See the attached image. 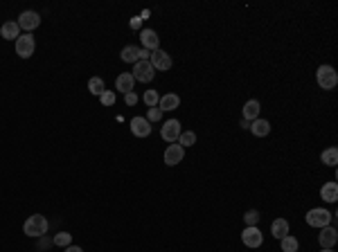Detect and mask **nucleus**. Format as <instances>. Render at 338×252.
Returning <instances> with one entry per match:
<instances>
[{
	"label": "nucleus",
	"instance_id": "nucleus-1",
	"mask_svg": "<svg viewBox=\"0 0 338 252\" xmlns=\"http://www.w3.org/2000/svg\"><path fill=\"white\" fill-rule=\"evenodd\" d=\"M23 232L27 234V236H36V239H41V236H45V232H48V218L41 216V214L30 216L23 225Z\"/></svg>",
	"mask_w": 338,
	"mask_h": 252
},
{
	"label": "nucleus",
	"instance_id": "nucleus-2",
	"mask_svg": "<svg viewBox=\"0 0 338 252\" xmlns=\"http://www.w3.org/2000/svg\"><path fill=\"white\" fill-rule=\"evenodd\" d=\"M316 81L322 90H334L338 84V74L332 66H320L318 72H316Z\"/></svg>",
	"mask_w": 338,
	"mask_h": 252
},
{
	"label": "nucleus",
	"instance_id": "nucleus-3",
	"mask_svg": "<svg viewBox=\"0 0 338 252\" xmlns=\"http://www.w3.org/2000/svg\"><path fill=\"white\" fill-rule=\"evenodd\" d=\"M304 218H307V225H311V228H318V230L327 228V225L332 223V214H329L325 207H314V209H309Z\"/></svg>",
	"mask_w": 338,
	"mask_h": 252
},
{
	"label": "nucleus",
	"instance_id": "nucleus-4",
	"mask_svg": "<svg viewBox=\"0 0 338 252\" xmlns=\"http://www.w3.org/2000/svg\"><path fill=\"white\" fill-rule=\"evenodd\" d=\"M34 50H36V41H34L32 34H20V36L16 38V54H18L20 59H30V56L34 54Z\"/></svg>",
	"mask_w": 338,
	"mask_h": 252
},
{
	"label": "nucleus",
	"instance_id": "nucleus-5",
	"mask_svg": "<svg viewBox=\"0 0 338 252\" xmlns=\"http://www.w3.org/2000/svg\"><path fill=\"white\" fill-rule=\"evenodd\" d=\"M180 122L178 119H167L165 124H162V129H160V137L165 142H169V144H176L180 137Z\"/></svg>",
	"mask_w": 338,
	"mask_h": 252
},
{
	"label": "nucleus",
	"instance_id": "nucleus-6",
	"mask_svg": "<svg viewBox=\"0 0 338 252\" xmlns=\"http://www.w3.org/2000/svg\"><path fill=\"white\" fill-rule=\"evenodd\" d=\"M133 79L135 81H142V84H149V81L154 79V74H156V70H154V66L149 61H138V63H133Z\"/></svg>",
	"mask_w": 338,
	"mask_h": 252
},
{
	"label": "nucleus",
	"instance_id": "nucleus-7",
	"mask_svg": "<svg viewBox=\"0 0 338 252\" xmlns=\"http://www.w3.org/2000/svg\"><path fill=\"white\" fill-rule=\"evenodd\" d=\"M149 63H151V66H154V70H169L172 68V56L167 54L165 50H154V52H151V59H149Z\"/></svg>",
	"mask_w": 338,
	"mask_h": 252
},
{
	"label": "nucleus",
	"instance_id": "nucleus-8",
	"mask_svg": "<svg viewBox=\"0 0 338 252\" xmlns=\"http://www.w3.org/2000/svg\"><path fill=\"white\" fill-rule=\"evenodd\" d=\"M336 241H338V232L336 228H332V225H327V228L320 230L318 234V243L322 250H332L334 246H336Z\"/></svg>",
	"mask_w": 338,
	"mask_h": 252
},
{
	"label": "nucleus",
	"instance_id": "nucleus-9",
	"mask_svg": "<svg viewBox=\"0 0 338 252\" xmlns=\"http://www.w3.org/2000/svg\"><path fill=\"white\" fill-rule=\"evenodd\" d=\"M38 25H41V16H38L36 12H23L18 16V27L20 30H25L27 34L36 30Z\"/></svg>",
	"mask_w": 338,
	"mask_h": 252
},
{
	"label": "nucleus",
	"instance_id": "nucleus-10",
	"mask_svg": "<svg viewBox=\"0 0 338 252\" xmlns=\"http://www.w3.org/2000/svg\"><path fill=\"white\" fill-rule=\"evenodd\" d=\"M183 158H185V149L180 147V144H169V147L165 149V165L176 167L183 162Z\"/></svg>",
	"mask_w": 338,
	"mask_h": 252
},
{
	"label": "nucleus",
	"instance_id": "nucleus-11",
	"mask_svg": "<svg viewBox=\"0 0 338 252\" xmlns=\"http://www.w3.org/2000/svg\"><path fill=\"white\" fill-rule=\"evenodd\" d=\"M241 241H244V246L246 248H259L262 246V241H264V236H262L259 228H246L244 232H241Z\"/></svg>",
	"mask_w": 338,
	"mask_h": 252
},
{
	"label": "nucleus",
	"instance_id": "nucleus-12",
	"mask_svg": "<svg viewBox=\"0 0 338 252\" xmlns=\"http://www.w3.org/2000/svg\"><path fill=\"white\" fill-rule=\"evenodd\" d=\"M131 133H133L135 137H147L149 133H151V124L147 122V117H133L131 119Z\"/></svg>",
	"mask_w": 338,
	"mask_h": 252
},
{
	"label": "nucleus",
	"instance_id": "nucleus-13",
	"mask_svg": "<svg viewBox=\"0 0 338 252\" xmlns=\"http://www.w3.org/2000/svg\"><path fill=\"white\" fill-rule=\"evenodd\" d=\"M140 41H142V48L149 50V52L158 50V45H160V38H158V34H156L154 30H142L140 32Z\"/></svg>",
	"mask_w": 338,
	"mask_h": 252
},
{
	"label": "nucleus",
	"instance_id": "nucleus-14",
	"mask_svg": "<svg viewBox=\"0 0 338 252\" xmlns=\"http://www.w3.org/2000/svg\"><path fill=\"white\" fill-rule=\"evenodd\" d=\"M178 106H180V97L176 95V92H167V95H162V97L158 99L160 111H176Z\"/></svg>",
	"mask_w": 338,
	"mask_h": 252
},
{
	"label": "nucleus",
	"instance_id": "nucleus-15",
	"mask_svg": "<svg viewBox=\"0 0 338 252\" xmlns=\"http://www.w3.org/2000/svg\"><path fill=\"white\" fill-rule=\"evenodd\" d=\"M0 36L7 38V41H16L20 36V27L16 20H7L2 27H0Z\"/></svg>",
	"mask_w": 338,
	"mask_h": 252
},
{
	"label": "nucleus",
	"instance_id": "nucleus-16",
	"mask_svg": "<svg viewBox=\"0 0 338 252\" xmlns=\"http://www.w3.org/2000/svg\"><path fill=\"white\" fill-rule=\"evenodd\" d=\"M259 111H262V106H259L257 99H248L246 104H244V119H246V122L259 119Z\"/></svg>",
	"mask_w": 338,
	"mask_h": 252
},
{
	"label": "nucleus",
	"instance_id": "nucleus-17",
	"mask_svg": "<svg viewBox=\"0 0 338 252\" xmlns=\"http://www.w3.org/2000/svg\"><path fill=\"white\" fill-rule=\"evenodd\" d=\"M115 86H117V90H122L124 95H126V92H133V86H135L133 74H131V72H122L115 79Z\"/></svg>",
	"mask_w": 338,
	"mask_h": 252
},
{
	"label": "nucleus",
	"instance_id": "nucleus-18",
	"mask_svg": "<svg viewBox=\"0 0 338 252\" xmlns=\"http://www.w3.org/2000/svg\"><path fill=\"white\" fill-rule=\"evenodd\" d=\"M320 198L325 203H336L338 201V185L336 183H325L322 189H320Z\"/></svg>",
	"mask_w": 338,
	"mask_h": 252
},
{
	"label": "nucleus",
	"instance_id": "nucleus-19",
	"mask_svg": "<svg viewBox=\"0 0 338 252\" xmlns=\"http://www.w3.org/2000/svg\"><path fill=\"white\" fill-rule=\"evenodd\" d=\"M270 232H273V236H275V239L282 241L284 236L289 234V221H286V218H275V221H273V225H270Z\"/></svg>",
	"mask_w": 338,
	"mask_h": 252
},
{
	"label": "nucleus",
	"instance_id": "nucleus-20",
	"mask_svg": "<svg viewBox=\"0 0 338 252\" xmlns=\"http://www.w3.org/2000/svg\"><path fill=\"white\" fill-rule=\"evenodd\" d=\"M248 131H252L255 137H266L270 133V124L266 119H255V122H250V129Z\"/></svg>",
	"mask_w": 338,
	"mask_h": 252
},
{
	"label": "nucleus",
	"instance_id": "nucleus-21",
	"mask_svg": "<svg viewBox=\"0 0 338 252\" xmlns=\"http://www.w3.org/2000/svg\"><path fill=\"white\" fill-rule=\"evenodd\" d=\"M320 160L325 162L327 167H336V162H338V149L336 147L325 149V151L320 153Z\"/></svg>",
	"mask_w": 338,
	"mask_h": 252
},
{
	"label": "nucleus",
	"instance_id": "nucleus-22",
	"mask_svg": "<svg viewBox=\"0 0 338 252\" xmlns=\"http://www.w3.org/2000/svg\"><path fill=\"white\" fill-rule=\"evenodd\" d=\"M120 59H122L124 63H138V48H135V45H126V48L122 50Z\"/></svg>",
	"mask_w": 338,
	"mask_h": 252
},
{
	"label": "nucleus",
	"instance_id": "nucleus-23",
	"mask_svg": "<svg viewBox=\"0 0 338 252\" xmlns=\"http://www.w3.org/2000/svg\"><path fill=\"white\" fill-rule=\"evenodd\" d=\"M280 246H282V252H298L300 243H298V239H295V236L286 234V236H284V239L280 241Z\"/></svg>",
	"mask_w": 338,
	"mask_h": 252
},
{
	"label": "nucleus",
	"instance_id": "nucleus-24",
	"mask_svg": "<svg viewBox=\"0 0 338 252\" xmlns=\"http://www.w3.org/2000/svg\"><path fill=\"white\" fill-rule=\"evenodd\" d=\"M88 90H90V95H102V92L106 90V86H104V81L99 79V77H90V81H88Z\"/></svg>",
	"mask_w": 338,
	"mask_h": 252
},
{
	"label": "nucleus",
	"instance_id": "nucleus-25",
	"mask_svg": "<svg viewBox=\"0 0 338 252\" xmlns=\"http://www.w3.org/2000/svg\"><path fill=\"white\" fill-rule=\"evenodd\" d=\"M178 144H180L183 149L194 147V144H196V133H194V131H185V133H180Z\"/></svg>",
	"mask_w": 338,
	"mask_h": 252
},
{
	"label": "nucleus",
	"instance_id": "nucleus-26",
	"mask_svg": "<svg viewBox=\"0 0 338 252\" xmlns=\"http://www.w3.org/2000/svg\"><path fill=\"white\" fill-rule=\"evenodd\" d=\"M244 221H246V228H257L259 212H257V209H248L246 214H244Z\"/></svg>",
	"mask_w": 338,
	"mask_h": 252
},
{
	"label": "nucleus",
	"instance_id": "nucleus-27",
	"mask_svg": "<svg viewBox=\"0 0 338 252\" xmlns=\"http://www.w3.org/2000/svg\"><path fill=\"white\" fill-rule=\"evenodd\" d=\"M54 246H59V248H68L70 243H72V234H68V232H59L54 236V241H52Z\"/></svg>",
	"mask_w": 338,
	"mask_h": 252
},
{
	"label": "nucleus",
	"instance_id": "nucleus-28",
	"mask_svg": "<svg viewBox=\"0 0 338 252\" xmlns=\"http://www.w3.org/2000/svg\"><path fill=\"white\" fill-rule=\"evenodd\" d=\"M144 104L149 106V108H156L158 106V99H160V95H158V90H147L144 92Z\"/></svg>",
	"mask_w": 338,
	"mask_h": 252
},
{
	"label": "nucleus",
	"instance_id": "nucleus-29",
	"mask_svg": "<svg viewBox=\"0 0 338 252\" xmlns=\"http://www.w3.org/2000/svg\"><path fill=\"white\" fill-rule=\"evenodd\" d=\"M99 101H102L104 106H113V104H115V92L104 90L102 95H99Z\"/></svg>",
	"mask_w": 338,
	"mask_h": 252
},
{
	"label": "nucleus",
	"instance_id": "nucleus-30",
	"mask_svg": "<svg viewBox=\"0 0 338 252\" xmlns=\"http://www.w3.org/2000/svg\"><path fill=\"white\" fill-rule=\"evenodd\" d=\"M162 119V111H160L158 106L156 108H149V113H147V122L151 124V122H160Z\"/></svg>",
	"mask_w": 338,
	"mask_h": 252
},
{
	"label": "nucleus",
	"instance_id": "nucleus-31",
	"mask_svg": "<svg viewBox=\"0 0 338 252\" xmlns=\"http://www.w3.org/2000/svg\"><path fill=\"white\" fill-rule=\"evenodd\" d=\"M151 59V52L144 48H138V61H149Z\"/></svg>",
	"mask_w": 338,
	"mask_h": 252
},
{
	"label": "nucleus",
	"instance_id": "nucleus-32",
	"mask_svg": "<svg viewBox=\"0 0 338 252\" xmlns=\"http://www.w3.org/2000/svg\"><path fill=\"white\" fill-rule=\"evenodd\" d=\"M124 101L129 106H135L138 104V95H135V92H126V95H124Z\"/></svg>",
	"mask_w": 338,
	"mask_h": 252
},
{
	"label": "nucleus",
	"instance_id": "nucleus-33",
	"mask_svg": "<svg viewBox=\"0 0 338 252\" xmlns=\"http://www.w3.org/2000/svg\"><path fill=\"white\" fill-rule=\"evenodd\" d=\"M131 27H133V30H140V27H142V16H135V18H131Z\"/></svg>",
	"mask_w": 338,
	"mask_h": 252
},
{
	"label": "nucleus",
	"instance_id": "nucleus-34",
	"mask_svg": "<svg viewBox=\"0 0 338 252\" xmlns=\"http://www.w3.org/2000/svg\"><path fill=\"white\" fill-rule=\"evenodd\" d=\"M66 252H84V250H81L79 246H72V243H70V246L66 248Z\"/></svg>",
	"mask_w": 338,
	"mask_h": 252
},
{
	"label": "nucleus",
	"instance_id": "nucleus-35",
	"mask_svg": "<svg viewBox=\"0 0 338 252\" xmlns=\"http://www.w3.org/2000/svg\"><path fill=\"white\" fill-rule=\"evenodd\" d=\"M320 252H334V250H320Z\"/></svg>",
	"mask_w": 338,
	"mask_h": 252
}]
</instances>
